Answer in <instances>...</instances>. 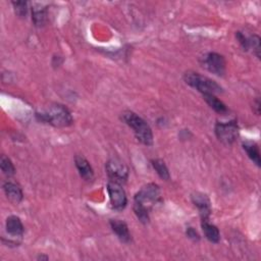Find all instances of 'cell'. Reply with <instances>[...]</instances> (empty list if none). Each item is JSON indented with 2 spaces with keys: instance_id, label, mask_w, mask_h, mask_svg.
I'll list each match as a JSON object with an SVG mask.
<instances>
[{
  "instance_id": "19",
  "label": "cell",
  "mask_w": 261,
  "mask_h": 261,
  "mask_svg": "<svg viewBox=\"0 0 261 261\" xmlns=\"http://www.w3.org/2000/svg\"><path fill=\"white\" fill-rule=\"evenodd\" d=\"M0 167H2V170L6 176L12 177L15 175L16 168H15L12 160L9 157H7L6 155H3L2 158H0Z\"/></svg>"
},
{
  "instance_id": "13",
  "label": "cell",
  "mask_w": 261,
  "mask_h": 261,
  "mask_svg": "<svg viewBox=\"0 0 261 261\" xmlns=\"http://www.w3.org/2000/svg\"><path fill=\"white\" fill-rule=\"evenodd\" d=\"M4 190L10 201L14 203H20L23 200V191L19 185L13 182H7L4 185Z\"/></svg>"
},
{
  "instance_id": "17",
  "label": "cell",
  "mask_w": 261,
  "mask_h": 261,
  "mask_svg": "<svg viewBox=\"0 0 261 261\" xmlns=\"http://www.w3.org/2000/svg\"><path fill=\"white\" fill-rule=\"evenodd\" d=\"M32 19L37 27L44 26L47 22V10L45 8H34L32 11Z\"/></svg>"
},
{
  "instance_id": "14",
  "label": "cell",
  "mask_w": 261,
  "mask_h": 261,
  "mask_svg": "<svg viewBox=\"0 0 261 261\" xmlns=\"http://www.w3.org/2000/svg\"><path fill=\"white\" fill-rule=\"evenodd\" d=\"M201 227L203 230V233L208 241L211 243H219L221 240V234L219 229H217L214 225H211L208 223V221H202Z\"/></svg>"
},
{
  "instance_id": "4",
  "label": "cell",
  "mask_w": 261,
  "mask_h": 261,
  "mask_svg": "<svg viewBox=\"0 0 261 261\" xmlns=\"http://www.w3.org/2000/svg\"><path fill=\"white\" fill-rule=\"evenodd\" d=\"M185 82L195 88L196 90H198L200 93L203 94H219L223 92L222 87L217 84L215 81L201 76L197 73H192L189 72L185 75L184 77Z\"/></svg>"
},
{
  "instance_id": "10",
  "label": "cell",
  "mask_w": 261,
  "mask_h": 261,
  "mask_svg": "<svg viewBox=\"0 0 261 261\" xmlns=\"http://www.w3.org/2000/svg\"><path fill=\"white\" fill-rule=\"evenodd\" d=\"M75 163L76 166L79 170L80 176L87 182H90L94 179V171L92 166L90 165L89 161L87 160L85 157L78 155L75 158Z\"/></svg>"
},
{
  "instance_id": "20",
  "label": "cell",
  "mask_w": 261,
  "mask_h": 261,
  "mask_svg": "<svg viewBox=\"0 0 261 261\" xmlns=\"http://www.w3.org/2000/svg\"><path fill=\"white\" fill-rule=\"evenodd\" d=\"M252 49L254 54L260 58V38L256 35L248 38V50Z\"/></svg>"
},
{
  "instance_id": "18",
  "label": "cell",
  "mask_w": 261,
  "mask_h": 261,
  "mask_svg": "<svg viewBox=\"0 0 261 261\" xmlns=\"http://www.w3.org/2000/svg\"><path fill=\"white\" fill-rule=\"evenodd\" d=\"M152 165L154 167V169L156 170V172L158 173V176L165 181H168L170 176H169V171L167 166L165 165L164 161L161 159H153L152 161Z\"/></svg>"
},
{
  "instance_id": "21",
  "label": "cell",
  "mask_w": 261,
  "mask_h": 261,
  "mask_svg": "<svg viewBox=\"0 0 261 261\" xmlns=\"http://www.w3.org/2000/svg\"><path fill=\"white\" fill-rule=\"evenodd\" d=\"M14 8H15V12L16 14L21 17L24 18L27 16V12H28V8H27V3L26 2H15L13 3Z\"/></svg>"
},
{
  "instance_id": "9",
  "label": "cell",
  "mask_w": 261,
  "mask_h": 261,
  "mask_svg": "<svg viewBox=\"0 0 261 261\" xmlns=\"http://www.w3.org/2000/svg\"><path fill=\"white\" fill-rule=\"evenodd\" d=\"M192 201L198 208L202 221H208L211 213V205L209 198L203 193H195L192 195Z\"/></svg>"
},
{
  "instance_id": "12",
  "label": "cell",
  "mask_w": 261,
  "mask_h": 261,
  "mask_svg": "<svg viewBox=\"0 0 261 261\" xmlns=\"http://www.w3.org/2000/svg\"><path fill=\"white\" fill-rule=\"evenodd\" d=\"M7 231L14 238H22L25 232L24 226L18 216H10L7 220Z\"/></svg>"
},
{
  "instance_id": "8",
  "label": "cell",
  "mask_w": 261,
  "mask_h": 261,
  "mask_svg": "<svg viewBox=\"0 0 261 261\" xmlns=\"http://www.w3.org/2000/svg\"><path fill=\"white\" fill-rule=\"evenodd\" d=\"M107 192L111 207L115 210H122L126 206V195L121 184L109 181L107 184Z\"/></svg>"
},
{
  "instance_id": "16",
  "label": "cell",
  "mask_w": 261,
  "mask_h": 261,
  "mask_svg": "<svg viewBox=\"0 0 261 261\" xmlns=\"http://www.w3.org/2000/svg\"><path fill=\"white\" fill-rule=\"evenodd\" d=\"M244 150L247 152L249 158L257 165L260 166V152H259V148L258 145L254 142L251 141H247L243 144Z\"/></svg>"
},
{
  "instance_id": "7",
  "label": "cell",
  "mask_w": 261,
  "mask_h": 261,
  "mask_svg": "<svg viewBox=\"0 0 261 261\" xmlns=\"http://www.w3.org/2000/svg\"><path fill=\"white\" fill-rule=\"evenodd\" d=\"M202 64L206 70L216 76H224L226 73V59L219 53L209 52L205 54L202 58Z\"/></svg>"
},
{
  "instance_id": "22",
  "label": "cell",
  "mask_w": 261,
  "mask_h": 261,
  "mask_svg": "<svg viewBox=\"0 0 261 261\" xmlns=\"http://www.w3.org/2000/svg\"><path fill=\"white\" fill-rule=\"evenodd\" d=\"M187 236L192 239L193 241H199L200 240V236L199 234L196 232V230H194L193 228H188L187 229Z\"/></svg>"
},
{
  "instance_id": "1",
  "label": "cell",
  "mask_w": 261,
  "mask_h": 261,
  "mask_svg": "<svg viewBox=\"0 0 261 261\" xmlns=\"http://www.w3.org/2000/svg\"><path fill=\"white\" fill-rule=\"evenodd\" d=\"M161 202L160 189L155 184H148L135 195L134 211L138 219L147 224L149 222V213L151 209Z\"/></svg>"
},
{
  "instance_id": "3",
  "label": "cell",
  "mask_w": 261,
  "mask_h": 261,
  "mask_svg": "<svg viewBox=\"0 0 261 261\" xmlns=\"http://www.w3.org/2000/svg\"><path fill=\"white\" fill-rule=\"evenodd\" d=\"M36 116L40 121L57 127L69 126L73 123V116L70 110L61 104H53L44 111L38 112Z\"/></svg>"
},
{
  "instance_id": "11",
  "label": "cell",
  "mask_w": 261,
  "mask_h": 261,
  "mask_svg": "<svg viewBox=\"0 0 261 261\" xmlns=\"http://www.w3.org/2000/svg\"><path fill=\"white\" fill-rule=\"evenodd\" d=\"M110 227L112 232L122 243L126 244V243H129L130 240H132V236H130L128 228L124 222L119 220H111Z\"/></svg>"
},
{
  "instance_id": "2",
  "label": "cell",
  "mask_w": 261,
  "mask_h": 261,
  "mask_svg": "<svg viewBox=\"0 0 261 261\" xmlns=\"http://www.w3.org/2000/svg\"><path fill=\"white\" fill-rule=\"evenodd\" d=\"M122 119L133 129L138 141L146 146H151L153 144L152 129L142 117L133 111H124L122 113Z\"/></svg>"
},
{
  "instance_id": "5",
  "label": "cell",
  "mask_w": 261,
  "mask_h": 261,
  "mask_svg": "<svg viewBox=\"0 0 261 261\" xmlns=\"http://www.w3.org/2000/svg\"><path fill=\"white\" fill-rule=\"evenodd\" d=\"M215 134L217 139L224 144H233L239 136V126L237 120H231L228 122H217L215 125Z\"/></svg>"
},
{
  "instance_id": "6",
  "label": "cell",
  "mask_w": 261,
  "mask_h": 261,
  "mask_svg": "<svg viewBox=\"0 0 261 261\" xmlns=\"http://www.w3.org/2000/svg\"><path fill=\"white\" fill-rule=\"evenodd\" d=\"M106 173L109 181L122 184L128 177V169L122 161L118 159H110L106 163Z\"/></svg>"
},
{
  "instance_id": "15",
  "label": "cell",
  "mask_w": 261,
  "mask_h": 261,
  "mask_svg": "<svg viewBox=\"0 0 261 261\" xmlns=\"http://www.w3.org/2000/svg\"><path fill=\"white\" fill-rule=\"evenodd\" d=\"M203 97H204L205 101L208 103V105L216 112H219L221 114L228 113L229 109H228L227 105L223 101H221L219 98H217L214 94H203Z\"/></svg>"
}]
</instances>
